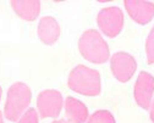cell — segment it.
<instances>
[{"instance_id":"obj_1","label":"cell","mask_w":154,"mask_h":123,"mask_svg":"<svg viewBox=\"0 0 154 123\" xmlns=\"http://www.w3.org/2000/svg\"><path fill=\"white\" fill-rule=\"evenodd\" d=\"M69 87L82 95L95 96L100 93V76L97 71L80 65L70 73Z\"/></svg>"},{"instance_id":"obj_2","label":"cell","mask_w":154,"mask_h":123,"mask_svg":"<svg viewBox=\"0 0 154 123\" xmlns=\"http://www.w3.org/2000/svg\"><path fill=\"white\" fill-rule=\"evenodd\" d=\"M79 49L82 56L93 64H103L109 58L108 44L95 29H89L82 34Z\"/></svg>"},{"instance_id":"obj_3","label":"cell","mask_w":154,"mask_h":123,"mask_svg":"<svg viewBox=\"0 0 154 123\" xmlns=\"http://www.w3.org/2000/svg\"><path fill=\"white\" fill-rule=\"evenodd\" d=\"M31 89L25 83H15L8 93L5 102V116L9 121H17L18 117L26 111L31 102Z\"/></svg>"},{"instance_id":"obj_4","label":"cell","mask_w":154,"mask_h":123,"mask_svg":"<svg viewBox=\"0 0 154 123\" xmlns=\"http://www.w3.org/2000/svg\"><path fill=\"white\" fill-rule=\"evenodd\" d=\"M98 26L108 37H116L124 26V14L119 8L103 9L98 17Z\"/></svg>"},{"instance_id":"obj_5","label":"cell","mask_w":154,"mask_h":123,"mask_svg":"<svg viewBox=\"0 0 154 123\" xmlns=\"http://www.w3.org/2000/svg\"><path fill=\"white\" fill-rule=\"evenodd\" d=\"M37 106L42 118L56 117L63 107V96L57 90H44L38 95Z\"/></svg>"},{"instance_id":"obj_6","label":"cell","mask_w":154,"mask_h":123,"mask_svg":"<svg viewBox=\"0 0 154 123\" xmlns=\"http://www.w3.org/2000/svg\"><path fill=\"white\" fill-rule=\"evenodd\" d=\"M110 65L114 76L120 82H127L133 76L137 67L134 58L126 52H118L112 55Z\"/></svg>"},{"instance_id":"obj_7","label":"cell","mask_w":154,"mask_h":123,"mask_svg":"<svg viewBox=\"0 0 154 123\" xmlns=\"http://www.w3.org/2000/svg\"><path fill=\"white\" fill-rule=\"evenodd\" d=\"M154 92V78L147 72H141L136 86H134V99L136 102L144 110L149 109L150 100Z\"/></svg>"},{"instance_id":"obj_8","label":"cell","mask_w":154,"mask_h":123,"mask_svg":"<svg viewBox=\"0 0 154 123\" xmlns=\"http://www.w3.org/2000/svg\"><path fill=\"white\" fill-rule=\"evenodd\" d=\"M125 8L128 15L140 25H146L154 17V4L149 2L126 0Z\"/></svg>"},{"instance_id":"obj_9","label":"cell","mask_w":154,"mask_h":123,"mask_svg":"<svg viewBox=\"0 0 154 123\" xmlns=\"http://www.w3.org/2000/svg\"><path fill=\"white\" fill-rule=\"evenodd\" d=\"M38 35L43 43L48 45L54 44L60 35V26L56 20L50 16L43 17L38 25Z\"/></svg>"},{"instance_id":"obj_10","label":"cell","mask_w":154,"mask_h":123,"mask_svg":"<svg viewBox=\"0 0 154 123\" xmlns=\"http://www.w3.org/2000/svg\"><path fill=\"white\" fill-rule=\"evenodd\" d=\"M11 6L18 16L27 21H34L41 11V3L37 0H12Z\"/></svg>"},{"instance_id":"obj_11","label":"cell","mask_w":154,"mask_h":123,"mask_svg":"<svg viewBox=\"0 0 154 123\" xmlns=\"http://www.w3.org/2000/svg\"><path fill=\"white\" fill-rule=\"evenodd\" d=\"M66 116L71 123H83L88 117V110L83 102L73 98H67L65 102Z\"/></svg>"},{"instance_id":"obj_12","label":"cell","mask_w":154,"mask_h":123,"mask_svg":"<svg viewBox=\"0 0 154 123\" xmlns=\"http://www.w3.org/2000/svg\"><path fill=\"white\" fill-rule=\"evenodd\" d=\"M88 123H115V119L109 111L102 110L94 112L88 119Z\"/></svg>"},{"instance_id":"obj_13","label":"cell","mask_w":154,"mask_h":123,"mask_svg":"<svg viewBox=\"0 0 154 123\" xmlns=\"http://www.w3.org/2000/svg\"><path fill=\"white\" fill-rule=\"evenodd\" d=\"M146 51H147L148 64H154V27L148 35L147 43H146Z\"/></svg>"},{"instance_id":"obj_14","label":"cell","mask_w":154,"mask_h":123,"mask_svg":"<svg viewBox=\"0 0 154 123\" xmlns=\"http://www.w3.org/2000/svg\"><path fill=\"white\" fill-rule=\"evenodd\" d=\"M18 123H38V116L34 109H29L18 121Z\"/></svg>"},{"instance_id":"obj_15","label":"cell","mask_w":154,"mask_h":123,"mask_svg":"<svg viewBox=\"0 0 154 123\" xmlns=\"http://www.w3.org/2000/svg\"><path fill=\"white\" fill-rule=\"evenodd\" d=\"M150 118L154 123V102H153V106H152V110H150Z\"/></svg>"},{"instance_id":"obj_16","label":"cell","mask_w":154,"mask_h":123,"mask_svg":"<svg viewBox=\"0 0 154 123\" xmlns=\"http://www.w3.org/2000/svg\"><path fill=\"white\" fill-rule=\"evenodd\" d=\"M53 123H66V121H65V119H59V121H55V122H53Z\"/></svg>"},{"instance_id":"obj_17","label":"cell","mask_w":154,"mask_h":123,"mask_svg":"<svg viewBox=\"0 0 154 123\" xmlns=\"http://www.w3.org/2000/svg\"><path fill=\"white\" fill-rule=\"evenodd\" d=\"M0 123H4V121H3V115H2V112H0Z\"/></svg>"},{"instance_id":"obj_18","label":"cell","mask_w":154,"mask_h":123,"mask_svg":"<svg viewBox=\"0 0 154 123\" xmlns=\"http://www.w3.org/2000/svg\"><path fill=\"white\" fill-rule=\"evenodd\" d=\"M2 94H3V89H2V87H0V98H2Z\"/></svg>"}]
</instances>
